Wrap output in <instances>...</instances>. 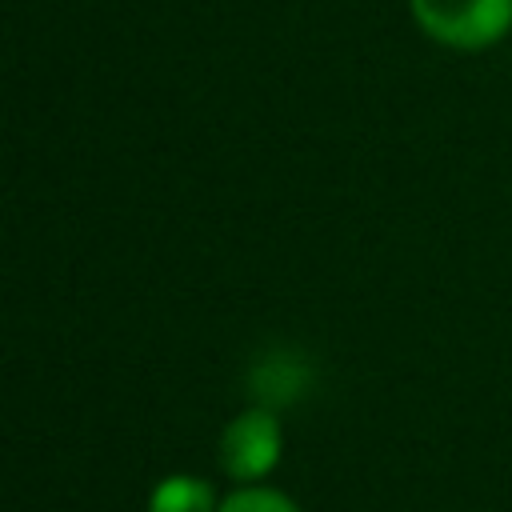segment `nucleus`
Instances as JSON below:
<instances>
[{"label": "nucleus", "instance_id": "obj_1", "mask_svg": "<svg viewBox=\"0 0 512 512\" xmlns=\"http://www.w3.org/2000/svg\"><path fill=\"white\" fill-rule=\"evenodd\" d=\"M416 24L444 48L480 52L512 32V0H408Z\"/></svg>", "mask_w": 512, "mask_h": 512}, {"label": "nucleus", "instance_id": "obj_2", "mask_svg": "<svg viewBox=\"0 0 512 512\" xmlns=\"http://www.w3.org/2000/svg\"><path fill=\"white\" fill-rule=\"evenodd\" d=\"M280 460V424L272 408L240 412L220 436V464L232 480H260Z\"/></svg>", "mask_w": 512, "mask_h": 512}, {"label": "nucleus", "instance_id": "obj_3", "mask_svg": "<svg viewBox=\"0 0 512 512\" xmlns=\"http://www.w3.org/2000/svg\"><path fill=\"white\" fill-rule=\"evenodd\" d=\"M304 384H308L304 360L296 352H284V348L260 356V364L248 376V388L260 400V408H284V404H292L304 392Z\"/></svg>", "mask_w": 512, "mask_h": 512}, {"label": "nucleus", "instance_id": "obj_4", "mask_svg": "<svg viewBox=\"0 0 512 512\" xmlns=\"http://www.w3.org/2000/svg\"><path fill=\"white\" fill-rule=\"evenodd\" d=\"M212 508H216L212 484L200 476H168L148 496V512H212Z\"/></svg>", "mask_w": 512, "mask_h": 512}, {"label": "nucleus", "instance_id": "obj_5", "mask_svg": "<svg viewBox=\"0 0 512 512\" xmlns=\"http://www.w3.org/2000/svg\"><path fill=\"white\" fill-rule=\"evenodd\" d=\"M220 512H300V508L272 488H240L220 504Z\"/></svg>", "mask_w": 512, "mask_h": 512}]
</instances>
